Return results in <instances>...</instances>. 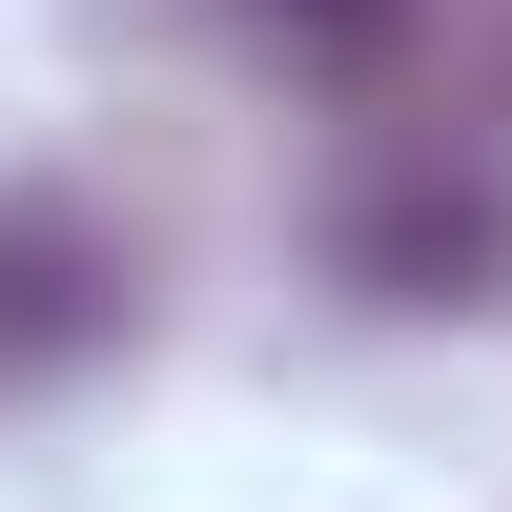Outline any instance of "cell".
Segmentation results:
<instances>
[{
	"instance_id": "1",
	"label": "cell",
	"mask_w": 512,
	"mask_h": 512,
	"mask_svg": "<svg viewBox=\"0 0 512 512\" xmlns=\"http://www.w3.org/2000/svg\"><path fill=\"white\" fill-rule=\"evenodd\" d=\"M123 328V246L62 226V205H0V369H62Z\"/></svg>"
},
{
	"instance_id": "2",
	"label": "cell",
	"mask_w": 512,
	"mask_h": 512,
	"mask_svg": "<svg viewBox=\"0 0 512 512\" xmlns=\"http://www.w3.org/2000/svg\"><path fill=\"white\" fill-rule=\"evenodd\" d=\"M349 267L390 287V308H472L512 267V185H390V205H349Z\"/></svg>"
},
{
	"instance_id": "3",
	"label": "cell",
	"mask_w": 512,
	"mask_h": 512,
	"mask_svg": "<svg viewBox=\"0 0 512 512\" xmlns=\"http://www.w3.org/2000/svg\"><path fill=\"white\" fill-rule=\"evenodd\" d=\"M226 21L267 41V62H308V82H369L410 21H431V0H226Z\"/></svg>"
}]
</instances>
